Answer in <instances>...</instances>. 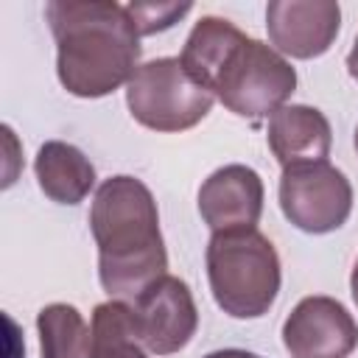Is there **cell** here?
Wrapping results in <instances>:
<instances>
[{"label":"cell","mask_w":358,"mask_h":358,"mask_svg":"<svg viewBox=\"0 0 358 358\" xmlns=\"http://www.w3.org/2000/svg\"><path fill=\"white\" fill-rule=\"evenodd\" d=\"M280 210L308 235H327L347 224L352 213V185L330 162L282 168Z\"/></svg>","instance_id":"cell-6"},{"label":"cell","mask_w":358,"mask_h":358,"mask_svg":"<svg viewBox=\"0 0 358 358\" xmlns=\"http://www.w3.org/2000/svg\"><path fill=\"white\" fill-rule=\"evenodd\" d=\"M347 73L358 81V36H355V42H352V48L347 53Z\"/></svg>","instance_id":"cell-16"},{"label":"cell","mask_w":358,"mask_h":358,"mask_svg":"<svg viewBox=\"0 0 358 358\" xmlns=\"http://www.w3.org/2000/svg\"><path fill=\"white\" fill-rule=\"evenodd\" d=\"M42 358H87L90 327L76 305L53 302L36 313Z\"/></svg>","instance_id":"cell-14"},{"label":"cell","mask_w":358,"mask_h":358,"mask_svg":"<svg viewBox=\"0 0 358 358\" xmlns=\"http://www.w3.org/2000/svg\"><path fill=\"white\" fill-rule=\"evenodd\" d=\"M90 229L98 243V280L109 296H137L168 274L159 210L145 182L109 176L95 190Z\"/></svg>","instance_id":"cell-2"},{"label":"cell","mask_w":358,"mask_h":358,"mask_svg":"<svg viewBox=\"0 0 358 358\" xmlns=\"http://www.w3.org/2000/svg\"><path fill=\"white\" fill-rule=\"evenodd\" d=\"M45 17L56 39V76L70 95L103 98L131 81L143 45L126 6L112 0H50Z\"/></svg>","instance_id":"cell-1"},{"label":"cell","mask_w":358,"mask_h":358,"mask_svg":"<svg viewBox=\"0 0 358 358\" xmlns=\"http://www.w3.org/2000/svg\"><path fill=\"white\" fill-rule=\"evenodd\" d=\"M207 90L238 117H271L296 90V70L271 45L241 34Z\"/></svg>","instance_id":"cell-4"},{"label":"cell","mask_w":358,"mask_h":358,"mask_svg":"<svg viewBox=\"0 0 358 358\" xmlns=\"http://www.w3.org/2000/svg\"><path fill=\"white\" fill-rule=\"evenodd\" d=\"M34 173L42 193L56 204H78L95 187V168L87 154L62 140H48L39 145Z\"/></svg>","instance_id":"cell-12"},{"label":"cell","mask_w":358,"mask_h":358,"mask_svg":"<svg viewBox=\"0 0 358 358\" xmlns=\"http://www.w3.org/2000/svg\"><path fill=\"white\" fill-rule=\"evenodd\" d=\"M291 358H350L358 347V322L333 296H305L282 322Z\"/></svg>","instance_id":"cell-8"},{"label":"cell","mask_w":358,"mask_h":358,"mask_svg":"<svg viewBox=\"0 0 358 358\" xmlns=\"http://www.w3.org/2000/svg\"><path fill=\"white\" fill-rule=\"evenodd\" d=\"M355 151H358V129H355Z\"/></svg>","instance_id":"cell-18"},{"label":"cell","mask_w":358,"mask_h":358,"mask_svg":"<svg viewBox=\"0 0 358 358\" xmlns=\"http://www.w3.org/2000/svg\"><path fill=\"white\" fill-rule=\"evenodd\" d=\"M341 28L336 0H271L266 6V31L277 53L291 59L324 56Z\"/></svg>","instance_id":"cell-9"},{"label":"cell","mask_w":358,"mask_h":358,"mask_svg":"<svg viewBox=\"0 0 358 358\" xmlns=\"http://www.w3.org/2000/svg\"><path fill=\"white\" fill-rule=\"evenodd\" d=\"M199 213L213 232L257 229L263 215L260 173L241 162L213 171L199 187Z\"/></svg>","instance_id":"cell-10"},{"label":"cell","mask_w":358,"mask_h":358,"mask_svg":"<svg viewBox=\"0 0 358 358\" xmlns=\"http://www.w3.org/2000/svg\"><path fill=\"white\" fill-rule=\"evenodd\" d=\"M215 95L196 84L179 56H162L137 67L126 84V106L131 117L151 131H185L201 123Z\"/></svg>","instance_id":"cell-5"},{"label":"cell","mask_w":358,"mask_h":358,"mask_svg":"<svg viewBox=\"0 0 358 358\" xmlns=\"http://www.w3.org/2000/svg\"><path fill=\"white\" fill-rule=\"evenodd\" d=\"M207 280L215 305L232 319H260L280 294L282 271L274 243L257 229L213 232Z\"/></svg>","instance_id":"cell-3"},{"label":"cell","mask_w":358,"mask_h":358,"mask_svg":"<svg viewBox=\"0 0 358 358\" xmlns=\"http://www.w3.org/2000/svg\"><path fill=\"white\" fill-rule=\"evenodd\" d=\"M190 8H193L190 3H129L126 6L140 36H151L173 28Z\"/></svg>","instance_id":"cell-15"},{"label":"cell","mask_w":358,"mask_h":358,"mask_svg":"<svg viewBox=\"0 0 358 358\" xmlns=\"http://www.w3.org/2000/svg\"><path fill=\"white\" fill-rule=\"evenodd\" d=\"M266 140L282 168L305 162H327L333 131L330 120L308 103H285L268 117Z\"/></svg>","instance_id":"cell-11"},{"label":"cell","mask_w":358,"mask_h":358,"mask_svg":"<svg viewBox=\"0 0 358 358\" xmlns=\"http://www.w3.org/2000/svg\"><path fill=\"white\" fill-rule=\"evenodd\" d=\"M137 333L148 352L173 355L190 344L199 327V310L185 280L162 274L134 296Z\"/></svg>","instance_id":"cell-7"},{"label":"cell","mask_w":358,"mask_h":358,"mask_svg":"<svg viewBox=\"0 0 358 358\" xmlns=\"http://www.w3.org/2000/svg\"><path fill=\"white\" fill-rule=\"evenodd\" d=\"M350 291H352V299H355V305H358V260H355L352 274H350Z\"/></svg>","instance_id":"cell-17"},{"label":"cell","mask_w":358,"mask_h":358,"mask_svg":"<svg viewBox=\"0 0 358 358\" xmlns=\"http://www.w3.org/2000/svg\"><path fill=\"white\" fill-rule=\"evenodd\" d=\"M87 358H148V350L143 347L137 333L134 305L123 299L95 305Z\"/></svg>","instance_id":"cell-13"}]
</instances>
